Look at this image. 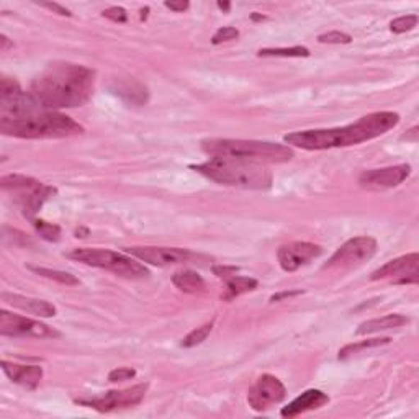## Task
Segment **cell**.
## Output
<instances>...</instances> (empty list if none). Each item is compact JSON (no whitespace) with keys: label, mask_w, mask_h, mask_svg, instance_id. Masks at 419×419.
<instances>
[{"label":"cell","mask_w":419,"mask_h":419,"mask_svg":"<svg viewBox=\"0 0 419 419\" xmlns=\"http://www.w3.org/2000/svg\"><path fill=\"white\" fill-rule=\"evenodd\" d=\"M0 131L22 140H61L82 135L84 126L60 111L41 108L15 79L0 82Z\"/></svg>","instance_id":"cell-1"},{"label":"cell","mask_w":419,"mask_h":419,"mask_svg":"<svg viewBox=\"0 0 419 419\" xmlns=\"http://www.w3.org/2000/svg\"><path fill=\"white\" fill-rule=\"evenodd\" d=\"M95 72L82 65L52 62L33 79L30 95L45 110L82 107L94 92Z\"/></svg>","instance_id":"cell-2"},{"label":"cell","mask_w":419,"mask_h":419,"mask_svg":"<svg viewBox=\"0 0 419 419\" xmlns=\"http://www.w3.org/2000/svg\"><path fill=\"white\" fill-rule=\"evenodd\" d=\"M400 123V115L395 111H375L359 118L354 123L339 128L305 130L289 133L284 141L294 147L306 151L334 150V147L355 146L360 143L375 140Z\"/></svg>","instance_id":"cell-3"},{"label":"cell","mask_w":419,"mask_h":419,"mask_svg":"<svg viewBox=\"0 0 419 419\" xmlns=\"http://www.w3.org/2000/svg\"><path fill=\"white\" fill-rule=\"evenodd\" d=\"M206 179L228 187L247 190H269L272 187V172L261 162L235 157H210L208 161L190 166Z\"/></svg>","instance_id":"cell-4"},{"label":"cell","mask_w":419,"mask_h":419,"mask_svg":"<svg viewBox=\"0 0 419 419\" xmlns=\"http://www.w3.org/2000/svg\"><path fill=\"white\" fill-rule=\"evenodd\" d=\"M201 150L211 157H235L261 164L289 162L295 156L290 146L270 141L256 140H228L211 138L201 141Z\"/></svg>","instance_id":"cell-5"},{"label":"cell","mask_w":419,"mask_h":419,"mask_svg":"<svg viewBox=\"0 0 419 419\" xmlns=\"http://www.w3.org/2000/svg\"><path fill=\"white\" fill-rule=\"evenodd\" d=\"M66 257L72 259V261L76 262L90 265V267L110 270V272L125 279H145L150 275V270L143 264L138 262L136 257H130L126 256V254L108 251V249L79 247L67 252Z\"/></svg>","instance_id":"cell-6"},{"label":"cell","mask_w":419,"mask_h":419,"mask_svg":"<svg viewBox=\"0 0 419 419\" xmlns=\"http://www.w3.org/2000/svg\"><path fill=\"white\" fill-rule=\"evenodd\" d=\"M0 187L13 197L26 218L33 221L35 215L41 210L45 201L56 194L55 187L41 184L33 177L22 174H10L0 179Z\"/></svg>","instance_id":"cell-7"},{"label":"cell","mask_w":419,"mask_h":419,"mask_svg":"<svg viewBox=\"0 0 419 419\" xmlns=\"http://www.w3.org/2000/svg\"><path fill=\"white\" fill-rule=\"evenodd\" d=\"M376 252V240L372 236H357L344 242L330 261L325 264L326 270H349L370 261Z\"/></svg>","instance_id":"cell-8"},{"label":"cell","mask_w":419,"mask_h":419,"mask_svg":"<svg viewBox=\"0 0 419 419\" xmlns=\"http://www.w3.org/2000/svg\"><path fill=\"white\" fill-rule=\"evenodd\" d=\"M147 384H140L125 390H111L108 393L95 398H77V405L92 408L99 413H110L116 410H125V408H133L140 405L143 398L146 396Z\"/></svg>","instance_id":"cell-9"},{"label":"cell","mask_w":419,"mask_h":419,"mask_svg":"<svg viewBox=\"0 0 419 419\" xmlns=\"http://www.w3.org/2000/svg\"><path fill=\"white\" fill-rule=\"evenodd\" d=\"M0 334L10 337H38V339H56L61 337V333L45 323L31 320V318L15 315L7 310L0 311Z\"/></svg>","instance_id":"cell-10"},{"label":"cell","mask_w":419,"mask_h":419,"mask_svg":"<svg viewBox=\"0 0 419 419\" xmlns=\"http://www.w3.org/2000/svg\"><path fill=\"white\" fill-rule=\"evenodd\" d=\"M126 254L136 257L138 261L147 262L157 267H169V265H180L199 261L200 256L190 252L189 249L180 247H157V246H133L125 249Z\"/></svg>","instance_id":"cell-11"},{"label":"cell","mask_w":419,"mask_h":419,"mask_svg":"<svg viewBox=\"0 0 419 419\" xmlns=\"http://www.w3.org/2000/svg\"><path fill=\"white\" fill-rule=\"evenodd\" d=\"M287 396L285 385L280 381L277 376L264 374L259 376L251 389L247 391V403L254 411L262 413L267 411L274 405L282 403Z\"/></svg>","instance_id":"cell-12"},{"label":"cell","mask_w":419,"mask_h":419,"mask_svg":"<svg viewBox=\"0 0 419 419\" xmlns=\"http://www.w3.org/2000/svg\"><path fill=\"white\" fill-rule=\"evenodd\" d=\"M411 174L410 164H398V166L372 169V171H365L360 174L359 184L362 189L367 190H389L398 187V185L405 182Z\"/></svg>","instance_id":"cell-13"},{"label":"cell","mask_w":419,"mask_h":419,"mask_svg":"<svg viewBox=\"0 0 419 419\" xmlns=\"http://www.w3.org/2000/svg\"><path fill=\"white\" fill-rule=\"evenodd\" d=\"M323 254V247L318 246V244L306 242V241H295L284 244V246L279 247L277 259L280 267H282L285 272H295L303 265L310 264L313 259L320 257Z\"/></svg>","instance_id":"cell-14"},{"label":"cell","mask_w":419,"mask_h":419,"mask_svg":"<svg viewBox=\"0 0 419 419\" xmlns=\"http://www.w3.org/2000/svg\"><path fill=\"white\" fill-rule=\"evenodd\" d=\"M418 265H419V254L411 252L406 256H401L393 261L386 262L372 272L370 279L381 280V279H393V277H408V275H418Z\"/></svg>","instance_id":"cell-15"},{"label":"cell","mask_w":419,"mask_h":419,"mask_svg":"<svg viewBox=\"0 0 419 419\" xmlns=\"http://www.w3.org/2000/svg\"><path fill=\"white\" fill-rule=\"evenodd\" d=\"M330 403V396L321 390H306L305 393H301L298 398H295L294 401L289 403V406L282 408L280 415L284 418H296L303 413H308L313 410H320L321 406H325Z\"/></svg>","instance_id":"cell-16"},{"label":"cell","mask_w":419,"mask_h":419,"mask_svg":"<svg viewBox=\"0 0 419 419\" xmlns=\"http://www.w3.org/2000/svg\"><path fill=\"white\" fill-rule=\"evenodd\" d=\"M2 370L13 384L22 385L28 390H35L43 379V369L40 365H22L2 360Z\"/></svg>","instance_id":"cell-17"},{"label":"cell","mask_w":419,"mask_h":419,"mask_svg":"<svg viewBox=\"0 0 419 419\" xmlns=\"http://www.w3.org/2000/svg\"><path fill=\"white\" fill-rule=\"evenodd\" d=\"M2 301H5V303L10 306H13V308L31 313V315L40 316V318L56 316V306L46 300H38V298H31V296L7 294V291H4Z\"/></svg>","instance_id":"cell-18"},{"label":"cell","mask_w":419,"mask_h":419,"mask_svg":"<svg viewBox=\"0 0 419 419\" xmlns=\"http://www.w3.org/2000/svg\"><path fill=\"white\" fill-rule=\"evenodd\" d=\"M111 90H113V94L120 95L126 104L138 105V107L147 104V100H150L147 87L135 81V79H116L113 86H111Z\"/></svg>","instance_id":"cell-19"},{"label":"cell","mask_w":419,"mask_h":419,"mask_svg":"<svg viewBox=\"0 0 419 419\" xmlns=\"http://www.w3.org/2000/svg\"><path fill=\"white\" fill-rule=\"evenodd\" d=\"M408 323H410V320H408L405 315L393 313V315H386L381 318H375V320L364 321L362 325H359V330L355 333H357L359 336H365V334H375L386 330H396V328L405 326Z\"/></svg>","instance_id":"cell-20"},{"label":"cell","mask_w":419,"mask_h":419,"mask_svg":"<svg viewBox=\"0 0 419 419\" xmlns=\"http://www.w3.org/2000/svg\"><path fill=\"white\" fill-rule=\"evenodd\" d=\"M172 284L176 285L180 291H185V294H192V295L203 294L206 290V284L203 277L199 275L197 272H194V270H179V272L172 275Z\"/></svg>","instance_id":"cell-21"},{"label":"cell","mask_w":419,"mask_h":419,"mask_svg":"<svg viewBox=\"0 0 419 419\" xmlns=\"http://www.w3.org/2000/svg\"><path fill=\"white\" fill-rule=\"evenodd\" d=\"M259 282L252 277H242V275H231L230 279H226V300H233L236 296L242 294H247V291H252L257 289Z\"/></svg>","instance_id":"cell-22"},{"label":"cell","mask_w":419,"mask_h":419,"mask_svg":"<svg viewBox=\"0 0 419 419\" xmlns=\"http://www.w3.org/2000/svg\"><path fill=\"white\" fill-rule=\"evenodd\" d=\"M311 55L308 48L291 46V48H264L259 50V57H308Z\"/></svg>","instance_id":"cell-23"},{"label":"cell","mask_w":419,"mask_h":419,"mask_svg":"<svg viewBox=\"0 0 419 419\" xmlns=\"http://www.w3.org/2000/svg\"><path fill=\"white\" fill-rule=\"evenodd\" d=\"M390 342H391L390 337H375V339H367V341L347 344V346H344L341 351H339V359H347L354 354H359L360 351H364V349L385 346V344H390Z\"/></svg>","instance_id":"cell-24"},{"label":"cell","mask_w":419,"mask_h":419,"mask_svg":"<svg viewBox=\"0 0 419 419\" xmlns=\"http://www.w3.org/2000/svg\"><path fill=\"white\" fill-rule=\"evenodd\" d=\"M28 269L31 272L41 275V277L55 280L57 284L62 285H79V279L74 277L72 274L69 272H62V270H55V269H48V267H36V265H28Z\"/></svg>","instance_id":"cell-25"},{"label":"cell","mask_w":419,"mask_h":419,"mask_svg":"<svg viewBox=\"0 0 419 419\" xmlns=\"http://www.w3.org/2000/svg\"><path fill=\"white\" fill-rule=\"evenodd\" d=\"M213 325L215 323L211 321V323H206V325H203V326L197 328V330L190 331L187 336L182 339V347H195V346H199V344L203 342L205 339L210 336L211 330H213Z\"/></svg>","instance_id":"cell-26"},{"label":"cell","mask_w":419,"mask_h":419,"mask_svg":"<svg viewBox=\"0 0 419 419\" xmlns=\"http://www.w3.org/2000/svg\"><path fill=\"white\" fill-rule=\"evenodd\" d=\"M33 226L36 228V231L40 233V236L46 241L56 242L60 241L61 238V228L57 225H52V223H48L45 220H33Z\"/></svg>","instance_id":"cell-27"},{"label":"cell","mask_w":419,"mask_h":419,"mask_svg":"<svg viewBox=\"0 0 419 419\" xmlns=\"http://www.w3.org/2000/svg\"><path fill=\"white\" fill-rule=\"evenodd\" d=\"M418 25V15H403V17L395 18L393 22L390 23V30L393 33H406V31H411Z\"/></svg>","instance_id":"cell-28"},{"label":"cell","mask_w":419,"mask_h":419,"mask_svg":"<svg viewBox=\"0 0 419 419\" xmlns=\"http://www.w3.org/2000/svg\"><path fill=\"white\" fill-rule=\"evenodd\" d=\"M318 41L323 45H349L352 43V36L342 31H328L318 36Z\"/></svg>","instance_id":"cell-29"},{"label":"cell","mask_w":419,"mask_h":419,"mask_svg":"<svg viewBox=\"0 0 419 419\" xmlns=\"http://www.w3.org/2000/svg\"><path fill=\"white\" fill-rule=\"evenodd\" d=\"M240 36V30L235 28V26H223V28L216 30V33L211 38V43L213 45H221L226 43V41H233Z\"/></svg>","instance_id":"cell-30"},{"label":"cell","mask_w":419,"mask_h":419,"mask_svg":"<svg viewBox=\"0 0 419 419\" xmlns=\"http://www.w3.org/2000/svg\"><path fill=\"white\" fill-rule=\"evenodd\" d=\"M102 15L105 18H108L115 23H125L126 20H128V13H126V10L121 7H110L107 10H104Z\"/></svg>","instance_id":"cell-31"},{"label":"cell","mask_w":419,"mask_h":419,"mask_svg":"<svg viewBox=\"0 0 419 419\" xmlns=\"http://www.w3.org/2000/svg\"><path fill=\"white\" fill-rule=\"evenodd\" d=\"M135 376H136V370L135 369L120 367V369L111 370V372L108 374V380L110 381H125V380L135 379Z\"/></svg>","instance_id":"cell-32"},{"label":"cell","mask_w":419,"mask_h":419,"mask_svg":"<svg viewBox=\"0 0 419 419\" xmlns=\"http://www.w3.org/2000/svg\"><path fill=\"white\" fill-rule=\"evenodd\" d=\"M40 5H41V7L48 9V10H52V12L57 13V15H62V17H71V15H72L66 7H62V5H60V4L43 2V4H40Z\"/></svg>","instance_id":"cell-33"},{"label":"cell","mask_w":419,"mask_h":419,"mask_svg":"<svg viewBox=\"0 0 419 419\" xmlns=\"http://www.w3.org/2000/svg\"><path fill=\"white\" fill-rule=\"evenodd\" d=\"M213 272L215 275H218V277L221 279H230L231 275H236L238 269L236 267H226V265H216V267H213Z\"/></svg>","instance_id":"cell-34"},{"label":"cell","mask_w":419,"mask_h":419,"mask_svg":"<svg viewBox=\"0 0 419 419\" xmlns=\"http://www.w3.org/2000/svg\"><path fill=\"white\" fill-rule=\"evenodd\" d=\"M164 5H166L169 10H172V12H177V13L185 12V10L190 7L187 0H180V2H164Z\"/></svg>","instance_id":"cell-35"},{"label":"cell","mask_w":419,"mask_h":419,"mask_svg":"<svg viewBox=\"0 0 419 419\" xmlns=\"http://www.w3.org/2000/svg\"><path fill=\"white\" fill-rule=\"evenodd\" d=\"M296 295H301V290H295V291H282V294L270 296V301H272V303H275V301H280L282 298H291V296H296Z\"/></svg>","instance_id":"cell-36"},{"label":"cell","mask_w":419,"mask_h":419,"mask_svg":"<svg viewBox=\"0 0 419 419\" xmlns=\"http://www.w3.org/2000/svg\"><path fill=\"white\" fill-rule=\"evenodd\" d=\"M0 45H2V46H0V51H2V52H5L9 50V48L13 46V43H10V40L5 35L0 36Z\"/></svg>","instance_id":"cell-37"},{"label":"cell","mask_w":419,"mask_h":419,"mask_svg":"<svg viewBox=\"0 0 419 419\" xmlns=\"http://www.w3.org/2000/svg\"><path fill=\"white\" fill-rule=\"evenodd\" d=\"M403 140L406 141H418V126H415V128L410 130V133H406L405 136H403Z\"/></svg>","instance_id":"cell-38"},{"label":"cell","mask_w":419,"mask_h":419,"mask_svg":"<svg viewBox=\"0 0 419 419\" xmlns=\"http://www.w3.org/2000/svg\"><path fill=\"white\" fill-rule=\"evenodd\" d=\"M218 9L223 10V12H230L231 4L230 2H218Z\"/></svg>","instance_id":"cell-39"},{"label":"cell","mask_w":419,"mask_h":419,"mask_svg":"<svg viewBox=\"0 0 419 419\" xmlns=\"http://www.w3.org/2000/svg\"><path fill=\"white\" fill-rule=\"evenodd\" d=\"M251 18L254 20V22H259V20H265V17H264V15H257L256 12H254V13L251 15Z\"/></svg>","instance_id":"cell-40"},{"label":"cell","mask_w":419,"mask_h":419,"mask_svg":"<svg viewBox=\"0 0 419 419\" xmlns=\"http://www.w3.org/2000/svg\"><path fill=\"white\" fill-rule=\"evenodd\" d=\"M147 12H150V9H147V7H146V9H143V10H141V20H145V18L147 17V15H146Z\"/></svg>","instance_id":"cell-41"}]
</instances>
